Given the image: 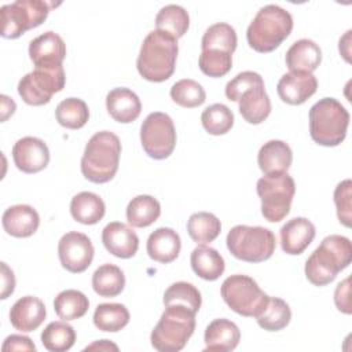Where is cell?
I'll list each match as a JSON object with an SVG mask.
<instances>
[{
	"label": "cell",
	"mask_w": 352,
	"mask_h": 352,
	"mask_svg": "<svg viewBox=\"0 0 352 352\" xmlns=\"http://www.w3.org/2000/svg\"><path fill=\"white\" fill-rule=\"evenodd\" d=\"M15 289V276L12 270L3 261L1 263V300H6Z\"/></svg>",
	"instance_id": "47"
},
{
	"label": "cell",
	"mask_w": 352,
	"mask_h": 352,
	"mask_svg": "<svg viewBox=\"0 0 352 352\" xmlns=\"http://www.w3.org/2000/svg\"><path fill=\"white\" fill-rule=\"evenodd\" d=\"M106 213V205L103 199L91 191H81L76 194L70 201L72 217L85 226L99 223Z\"/></svg>",
	"instance_id": "27"
},
{
	"label": "cell",
	"mask_w": 352,
	"mask_h": 352,
	"mask_svg": "<svg viewBox=\"0 0 352 352\" xmlns=\"http://www.w3.org/2000/svg\"><path fill=\"white\" fill-rule=\"evenodd\" d=\"M29 56L36 67L59 66L66 56V44L55 32H45L30 41Z\"/></svg>",
	"instance_id": "16"
},
{
	"label": "cell",
	"mask_w": 352,
	"mask_h": 352,
	"mask_svg": "<svg viewBox=\"0 0 352 352\" xmlns=\"http://www.w3.org/2000/svg\"><path fill=\"white\" fill-rule=\"evenodd\" d=\"M121 155V142L110 131H100L88 140L82 158L81 173L92 183L110 182L117 170Z\"/></svg>",
	"instance_id": "3"
},
{
	"label": "cell",
	"mask_w": 352,
	"mask_h": 352,
	"mask_svg": "<svg viewBox=\"0 0 352 352\" xmlns=\"http://www.w3.org/2000/svg\"><path fill=\"white\" fill-rule=\"evenodd\" d=\"M1 224L8 235L15 238H28L37 231L40 226V216L33 206L19 204L4 210Z\"/></svg>",
	"instance_id": "20"
},
{
	"label": "cell",
	"mask_w": 352,
	"mask_h": 352,
	"mask_svg": "<svg viewBox=\"0 0 352 352\" xmlns=\"http://www.w3.org/2000/svg\"><path fill=\"white\" fill-rule=\"evenodd\" d=\"M349 125L348 110L334 98H323L309 109V135L324 147L341 144Z\"/></svg>",
	"instance_id": "5"
},
{
	"label": "cell",
	"mask_w": 352,
	"mask_h": 352,
	"mask_svg": "<svg viewBox=\"0 0 352 352\" xmlns=\"http://www.w3.org/2000/svg\"><path fill=\"white\" fill-rule=\"evenodd\" d=\"M129 323V311L124 304L103 302L94 312V324L100 331L117 333Z\"/></svg>",
	"instance_id": "31"
},
{
	"label": "cell",
	"mask_w": 352,
	"mask_h": 352,
	"mask_svg": "<svg viewBox=\"0 0 352 352\" xmlns=\"http://www.w3.org/2000/svg\"><path fill=\"white\" fill-rule=\"evenodd\" d=\"M236 43H238V38H236L235 29L228 23L217 22L210 25L205 30L201 41V48L202 51L216 50V51H223L232 55V52L236 48Z\"/></svg>",
	"instance_id": "36"
},
{
	"label": "cell",
	"mask_w": 352,
	"mask_h": 352,
	"mask_svg": "<svg viewBox=\"0 0 352 352\" xmlns=\"http://www.w3.org/2000/svg\"><path fill=\"white\" fill-rule=\"evenodd\" d=\"M66 76L63 66L34 67L18 82V94L22 100L30 106L47 104L52 95L60 92L65 87Z\"/></svg>",
	"instance_id": "11"
},
{
	"label": "cell",
	"mask_w": 352,
	"mask_h": 352,
	"mask_svg": "<svg viewBox=\"0 0 352 352\" xmlns=\"http://www.w3.org/2000/svg\"><path fill=\"white\" fill-rule=\"evenodd\" d=\"M170 98L176 104L182 107L194 109L205 102L206 94L204 87L198 81L191 78H183L172 85Z\"/></svg>",
	"instance_id": "41"
},
{
	"label": "cell",
	"mask_w": 352,
	"mask_h": 352,
	"mask_svg": "<svg viewBox=\"0 0 352 352\" xmlns=\"http://www.w3.org/2000/svg\"><path fill=\"white\" fill-rule=\"evenodd\" d=\"M293 16L276 4L261 7L246 30L250 48L265 54L278 48L292 33Z\"/></svg>",
	"instance_id": "4"
},
{
	"label": "cell",
	"mask_w": 352,
	"mask_h": 352,
	"mask_svg": "<svg viewBox=\"0 0 352 352\" xmlns=\"http://www.w3.org/2000/svg\"><path fill=\"white\" fill-rule=\"evenodd\" d=\"M55 118L63 128L80 129L87 124L89 118V110L82 99L67 98L56 106Z\"/></svg>",
	"instance_id": "38"
},
{
	"label": "cell",
	"mask_w": 352,
	"mask_h": 352,
	"mask_svg": "<svg viewBox=\"0 0 352 352\" xmlns=\"http://www.w3.org/2000/svg\"><path fill=\"white\" fill-rule=\"evenodd\" d=\"M204 129L214 136L227 133L234 125V113L223 103L208 106L201 114Z\"/></svg>",
	"instance_id": "40"
},
{
	"label": "cell",
	"mask_w": 352,
	"mask_h": 352,
	"mask_svg": "<svg viewBox=\"0 0 352 352\" xmlns=\"http://www.w3.org/2000/svg\"><path fill=\"white\" fill-rule=\"evenodd\" d=\"M238 107L242 118L249 124L257 125L267 120L271 113V100L264 84L246 89L238 99Z\"/></svg>",
	"instance_id": "25"
},
{
	"label": "cell",
	"mask_w": 352,
	"mask_h": 352,
	"mask_svg": "<svg viewBox=\"0 0 352 352\" xmlns=\"http://www.w3.org/2000/svg\"><path fill=\"white\" fill-rule=\"evenodd\" d=\"M190 263L192 271L205 280L219 279L226 270L223 256L216 249L206 245H199L191 252Z\"/></svg>",
	"instance_id": "28"
},
{
	"label": "cell",
	"mask_w": 352,
	"mask_h": 352,
	"mask_svg": "<svg viewBox=\"0 0 352 352\" xmlns=\"http://www.w3.org/2000/svg\"><path fill=\"white\" fill-rule=\"evenodd\" d=\"M205 351L228 352L234 351L241 340L239 327L230 319H214L205 330Z\"/></svg>",
	"instance_id": "23"
},
{
	"label": "cell",
	"mask_w": 352,
	"mask_h": 352,
	"mask_svg": "<svg viewBox=\"0 0 352 352\" xmlns=\"http://www.w3.org/2000/svg\"><path fill=\"white\" fill-rule=\"evenodd\" d=\"M221 231L220 220L210 212L192 213L187 221V232L198 245L213 242Z\"/></svg>",
	"instance_id": "32"
},
{
	"label": "cell",
	"mask_w": 352,
	"mask_h": 352,
	"mask_svg": "<svg viewBox=\"0 0 352 352\" xmlns=\"http://www.w3.org/2000/svg\"><path fill=\"white\" fill-rule=\"evenodd\" d=\"M15 166L23 173H37L50 162V150L44 140L34 136H25L12 147Z\"/></svg>",
	"instance_id": "14"
},
{
	"label": "cell",
	"mask_w": 352,
	"mask_h": 352,
	"mask_svg": "<svg viewBox=\"0 0 352 352\" xmlns=\"http://www.w3.org/2000/svg\"><path fill=\"white\" fill-rule=\"evenodd\" d=\"M293 161L290 146L283 140H268L257 154V164L264 175L285 173L289 170Z\"/></svg>",
	"instance_id": "24"
},
{
	"label": "cell",
	"mask_w": 352,
	"mask_h": 352,
	"mask_svg": "<svg viewBox=\"0 0 352 352\" xmlns=\"http://www.w3.org/2000/svg\"><path fill=\"white\" fill-rule=\"evenodd\" d=\"M157 30L173 36L176 40L183 37L190 26L188 12L177 4H168L162 7L155 16Z\"/></svg>",
	"instance_id": "34"
},
{
	"label": "cell",
	"mask_w": 352,
	"mask_h": 352,
	"mask_svg": "<svg viewBox=\"0 0 352 352\" xmlns=\"http://www.w3.org/2000/svg\"><path fill=\"white\" fill-rule=\"evenodd\" d=\"M258 84H264L263 77L256 73V72H242L239 74H236L232 80H230L226 85V96L228 100L232 102H238L239 96L249 88L258 85Z\"/></svg>",
	"instance_id": "44"
},
{
	"label": "cell",
	"mask_w": 352,
	"mask_h": 352,
	"mask_svg": "<svg viewBox=\"0 0 352 352\" xmlns=\"http://www.w3.org/2000/svg\"><path fill=\"white\" fill-rule=\"evenodd\" d=\"M177 54V40L173 36L155 29L150 32L142 43L136 60L138 72L147 81H166L175 72Z\"/></svg>",
	"instance_id": "2"
},
{
	"label": "cell",
	"mask_w": 352,
	"mask_h": 352,
	"mask_svg": "<svg viewBox=\"0 0 352 352\" xmlns=\"http://www.w3.org/2000/svg\"><path fill=\"white\" fill-rule=\"evenodd\" d=\"M102 242L106 250L118 258H131L139 249L136 232L120 221H111L103 228Z\"/></svg>",
	"instance_id": "17"
},
{
	"label": "cell",
	"mask_w": 352,
	"mask_h": 352,
	"mask_svg": "<svg viewBox=\"0 0 352 352\" xmlns=\"http://www.w3.org/2000/svg\"><path fill=\"white\" fill-rule=\"evenodd\" d=\"M280 246L287 254H301L314 241L316 230L307 217H294L280 228Z\"/></svg>",
	"instance_id": "19"
},
{
	"label": "cell",
	"mask_w": 352,
	"mask_h": 352,
	"mask_svg": "<svg viewBox=\"0 0 352 352\" xmlns=\"http://www.w3.org/2000/svg\"><path fill=\"white\" fill-rule=\"evenodd\" d=\"M161 214L160 202L151 195H138L132 198L126 206V220L135 228H146L151 226Z\"/></svg>",
	"instance_id": "29"
},
{
	"label": "cell",
	"mask_w": 352,
	"mask_h": 352,
	"mask_svg": "<svg viewBox=\"0 0 352 352\" xmlns=\"http://www.w3.org/2000/svg\"><path fill=\"white\" fill-rule=\"evenodd\" d=\"M195 312L183 305H168L150 334L154 349L160 352L182 351L195 330Z\"/></svg>",
	"instance_id": "6"
},
{
	"label": "cell",
	"mask_w": 352,
	"mask_h": 352,
	"mask_svg": "<svg viewBox=\"0 0 352 352\" xmlns=\"http://www.w3.org/2000/svg\"><path fill=\"white\" fill-rule=\"evenodd\" d=\"M256 190L261 199V214L267 221L278 223L289 214L296 183L287 172L264 175L257 180Z\"/></svg>",
	"instance_id": "8"
},
{
	"label": "cell",
	"mask_w": 352,
	"mask_h": 352,
	"mask_svg": "<svg viewBox=\"0 0 352 352\" xmlns=\"http://www.w3.org/2000/svg\"><path fill=\"white\" fill-rule=\"evenodd\" d=\"M140 143L150 158H168L176 146V129L172 118L162 111L150 113L140 126Z\"/></svg>",
	"instance_id": "12"
},
{
	"label": "cell",
	"mask_w": 352,
	"mask_h": 352,
	"mask_svg": "<svg viewBox=\"0 0 352 352\" xmlns=\"http://www.w3.org/2000/svg\"><path fill=\"white\" fill-rule=\"evenodd\" d=\"M47 316L44 302L34 296L18 298L10 309V322L14 329L29 333L41 326Z\"/></svg>",
	"instance_id": "18"
},
{
	"label": "cell",
	"mask_w": 352,
	"mask_h": 352,
	"mask_svg": "<svg viewBox=\"0 0 352 352\" xmlns=\"http://www.w3.org/2000/svg\"><path fill=\"white\" fill-rule=\"evenodd\" d=\"M50 4L43 0H16L0 8L1 36L4 38H18L29 29L40 26L48 16Z\"/></svg>",
	"instance_id": "10"
},
{
	"label": "cell",
	"mask_w": 352,
	"mask_h": 352,
	"mask_svg": "<svg viewBox=\"0 0 352 352\" xmlns=\"http://www.w3.org/2000/svg\"><path fill=\"white\" fill-rule=\"evenodd\" d=\"M198 66L205 76L214 78L223 77L231 70L232 55L216 50L202 51L198 59Z\"/></svg>",
	"instance_id": "42"
},
{
	"label": "cell",
	"mask_w": 352,
	"mask_h": 352,
	"mask_svg": "<svg viewBox=\"0 0 352 352\" xmlns=\"http://www.w3.org/2000/svg\"><path fill=\"white\" fill-rule=\"evenodd\" d=\"M15 111V102L7 95H1V121H6Z\"/></svg>",
	"instance_id": "48"
},
{
	"label": "cell",
	"mask_w": 352,
	"mask_h": 352,
	"mask_svg": "<svg viewBox=\"0 0 352 352\" xmlns=\"http://www.w3.org/2000/svg\"><path fill=\"white\" fill-rule=\"evenodd\" d=\"M182 249L179 234L169 227H160L148 235L146 250L151 260L168 264L177 258Z\"/></svg>",
	"instance_id": "21"
},
{
	"label": "cell",
	"mask_w": 352,
	"mask_h": 352,
	"mask_svg": "<svg viewBox=\"0 0 352 352\" xmlns=\"http://www.w3.org/2000/svg\"><path fill=\"white\" fill-rule=\"evenodd\" d=\"M351 30H348L345 34H344V37L342 38H340V45H338V48H340V52H341V55L345 58V60L346 62H349L351 59H349V43H351Z\"/></svg>",
	"instance_id": "50"
},
{
	"label": "cell",
	"mask_w": 352,
	"mask_h": 352,
	"mask_svg": "<svg viewBox=\"0 0 352 352\" xmlns=\"http://www.w3.org/2000/svg\"><path fill=\"white\" fill-rule=\"evenodd\" d=\"M334 302L340 312L351 315V300H349V276H346L344 280H341L336 290H334Z\"/></svg>",
	"instance_id": "45"
},
{
	"label": "cell",
	"mask_w": 352,
	"mask_h": 352,
	"mask_svg": "<svg viewBox=\"0 0 352 352\" xmlns=\"http://www.w3.org/2000/svg\"><path fill=\"white\" fill-rule=\"evenodd\" d=\"M334 204L337 208V217L345 227H351V199H352V182L345 179L334 188Z\"/></svg>",
	"instance_id": "43"
},
{
	"label": "cell",
	"mask_w": 352,
	"mask_h": 352,
	"mask_svg": "<svg viewBox=\"0 0 352 352\" xmlns=\"http://www.w3.org/2000/svg\"><path fill=\"white\" fill-rule=\"evenodd\" d=\"M351 260L352 245L349 238L333 234L323 238L311 253L305 261L304 272L314 286H326L351 264Z\"/></svg>",
	"instance_id": "1"
},
{
	"label": "cell",
	"mask_w": 352,
	"mask_h": 352,
	"mask_svg": "<svg viewBox=\"0 0 352 352\" xmlns=\"http://www.w3.org/2000/svg\"><path fill=\"white\" fill-rule=\"evenodd\" d=\"M220 293L235 314L246 318H256L270 300V296L260 289L253 278L242 274L228 276L223 282Z\"/></svg>",
	"instance_id": "9"
},
{
	"label": "cell",
	"mask_w": 352,
	"mask_h": 352,
	"mask_svg": "<svg viewBox=\"0 0 352 352\" xmlns=\"http://www.w3.org/2000/svg\"><path fill=\"white\" fill-rule=\"evenodd\" d=\"M125 287V275L114 264H102L92 275V289L100 297H116Z\"/></svg>",
	"instance_id": "30"
},
{
	"label": "cell",
	"mask_w": 352,
	"mask_h": 352,
	"mask_svg": "<svg viewBox=\"0 0 352 352\" xmlns=\"http://www.w3.org/2000/svg\"><path fill=\"white\" fill-rule=\"evenodd\" d=\"M318 89V80L312 73L289 72L283 74L276 85L279 98L287 104H302Z\"/></svg>",
	"instance_id": "15"
},
{
	"label": "cell",
	"mask_w": 352,
	"mask_h": 352,
	"mask_svg": "<svg viewBox=\"0 0 352 352\" xmlns=\"http://www.w3.org/2000/svg\"><path fill=\"white\" fill-rule=\"evenodd\" d=\"M226 242L230 253L246 263L265 261L274 254L276 248L274 232L260 226L238 224L230 230Z\"/></svg>",
	"instance_id": "7"
},
{
	"label": "cell",
	"mask_w": 352,
	"mask_h": 352,
	"mask_svg": "<svg viewBox=\"0 0 352 352\" xmlns=\"http://www.w3.org/2000/svg\"><path fill=\"white\" fill-rule=\"evenodd\" d=\"M292 319L289 304L279 297H270L265 308L256 316L257 324L267 331H279L285 329Z\"/></svg>",
	"instance_id": "37"
},
{
	"label": "cell",
	"mask_w": 352,
	"mask_h": 352,
	"mask_svg": "<svg viewBox=\"0 0 352 352\" xmlns=\"http://www.w3.org/2000/svg\"><path fill=\"white\" fill-rule=\"evenodd\" d=\"M106 109L117 122L129 124L140 116L142 103L132 89L114 88L106 95Z\"/></svg>",
	"instance_id": "22"
},
{
	"label": "cell",
	"mask_w": 352,
	"mask_h": 352,
	"mask_svg": "<svg viewBox=\"0 0 352 352\" xmlns=\"http://www.w3.org/2000/svg\"><path fill=\"white\" fill-rule=\"evenodd\" d=\"M1 351L3 352H7V351H36V345L26 336L11 334L4 340Z\"/></svg>",
	"instance_id": "46"
},
{
	"label": "cell",
	"mask_w": 352,
	"mask_h": 352,
	"mask_svg": "<svg viewBox=\"0 0 352 352\" xmlns=\"http://www.w3.org/2000/svg\"><path fill=\"white\" fill-rule=\"evenodd\" d=\"M164 305H183L191 309L192 312H198L202 304V297L199 290L188 282H176L172 283L164 293Z\"/></svg>",
	"instance_id": "39"
},
{
	"label": "cell",
	"mask_w": 352,
	"mask_h": 352,
	"mask_svg": "<svg viewBox=\"0 0 352 352\" xmlns=\"http://www.w3.org/2000/svg\"><path fill=\"white\" fill-rule=\"evenodd\" d=\"M85 351H118V346L109 340H100L85 346Z\"/></svg>",
	"instance_id": "49"
},
{
	"label": "cell",
	"mask_w": 352,
	"mask_h": 352,
	"mask_svg": "<svg viewBox=\"0 0 352 352\" xmlns=\"http://www.w3.org/2000/svg\"><path fill=\"white\" fill-rule=\"evenodd\" d=\"M76 342V331L66 320H55L41 331V344L47 351L65 352Z\"/></svg>",
	"instance_id": "35"
},
{
	"label": "cell",
	"mask_w": 352,
	"mask_h": 352,
	"mask_svg": "<svg viewBox=\"0 0 352 352\" xmlns=\"http://www.w3.org/2000/svg\"><path fill=\"white\" fill-rule=\"evenodd\" d=\"M89 308L88 297L76 289L60 292L54 300L55 314L63 320H76L82 318Z\"/></svg>",
	"instance_id": "33"
},
{
	"label": "cell",
	"mask_w": 352,
	"mask_h": 352,
	"mask_svg": "<svg viewBox=\"0 0 352 352\" xmlns=\"http://www.w3.org/2000/svg\"><path fill=\"white\" fill-rule=\"evenodd\" d=\"M285 60L290 72L312 73L322 62V50L315 41L301 38L290 45Z\"/></svg>",
	"instance_id": "26"
},
{
	"label": "cell",
	"mask_w": 352,
	"mask_h": 352,
	"mask_svg": "<svg viewBox=\"0 0 352 352\" xmlns=\"http://www.w3.org/2000/svg\"><path fill=\"white\" fill-rule=\"evenodd\" d=\"M94 246L91 239L77 231L66 232L58 242V257L62 267L72 272H84L94 260Z\"/></svg>",
	"instance_id": "13"
}]
</instances>
